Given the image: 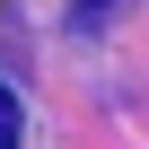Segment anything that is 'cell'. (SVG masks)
<instances>
[{"instance_id": "cell-1", "label": "cell", "mask_w": 149, "mask_h": 149, "mask_svg": "<svg viewBox=\"0 0 149 149\" xmlns=\"http://www.w3.org/2000/svg\"><path fill=\"white\" fill-rule=\"evenodd\" d=\"M79 9H88V18H105V9H114V0H79Z\"/></svg>"}]
</instances>
